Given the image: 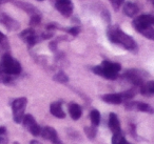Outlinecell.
<instances>
[{
  "instance_id": "cell-7",
  "label": "cell",
  "mask_w": 154,
  "mask_h": 144,
  "mask_svg": "<svg viewBox=\"0 0 154 144\" xmlns=\"http://www.w3.org/2000/svg\"><path fill=\"white\" fill-rule=\"evenodd\" d=\"M127 110H138V112H148V114H154V108L151 105L147 103H143V102H134V101H126L125 103Z\"/></svg>"
},
{
  "instance_id": "cell-30",
  "label": "cell",
  "mask_w": 154,
  "mask_h": 144,
  "mask_svg": "<svg viewBox=\"0 0 154 144\" xmlns=\"http://www.w3.org/2000/svg\"><path fill=\"white\" fill-rule=\"evenodd\" d=\"M66 31L70 35H72V36H77V35L79 34L80 28H78V26H74V28H66Z\"/></svg>"
},
{
  "instance_id": "cell-13",
  "label": "cell",
  "mask_w": 154,
  "mask_h": 144,
  "mask_svg": "<svg viewBox=\"0 0 154 144\" xmlns=\"http://www.w3.org/2000/svg\"><path fill=\"white\" fill-rule=\"evenodd\" d=\"M122 12L128 17H135L138 14L139 8L134 2H126L122 8Z\"/></svg>"
},
{
  "instance_id": "cell-24",
  "label": "cell",
  "mask_w": 154,
  "mask_h": 144,
  "mask_svg": "<svg viewBox=\"0 0 154 144\" xmlns=\"http://www.w3.org/2000/svg\"><path fill=\"white\" fill-rule=\"evenodd\" d=\"M139 33H140L143 37H146V38L154 41V28H152V26H147V28H145L143 30H141Z\"/></svg>"
},
{
  "instance_id": "cell-22",
  "label": "cell",
  "mask_w": 154,
  "mask_h": 144,
  "mask_svg": "<svg viewBox=\"0 0 154 144\" xmlns=\"http://www.w3.org/2000/svg\"><path fill=\"white\" fill-rule=\"evenodd\" d=\"M90 119L93 126L97 127L99 125V123H100V112L97 110H93L90 114Z\"/></svg>"
},
{
  "instance_id": "cell-14",
  "label": "cell",
  "mask_w": 154,
  "mask_h": 144,
  "mask_svg": "<svg viewBox=\"0 0 154 144\" xmlns=\"http://www.w3.org/2000/svg\"><path fill=\"white\" fill-rule=\"evenodd\" d=\"M50 112L51 114L53 115L54 117L56 118H59V119H63L66 117V114H64L63 110H62V106H61V102L60 101H56L53 102L50 106Z\"/></svg>"
},
{
  "instance_id": "cell-3",
  "label": "cell",
  "mask_w": 154,
  "mask_h": 144,
  "mask_svg": "<svg viewBox=\"0 0 154 144\" xmlns=\"http://www.w3.org/2000/svg\"><path fill=\"white\" fill-rule=\"evenodd\" d=\"M28 100L26 98H17L12 103V110H13V119L16 123H21L24 117V110L26 107Z\"/></svg>"
},
{
  "instance_id": "cell-4",
  "label": "cell",
  "mask_w": 154,
  "mask_h": 144,
  "mask_svg": "<svg viewBox=\"0 0 154 144\" xmlns=\"http://www.w3.org/2000/svg\"><path fill=\"white\" fill-rule=\"evenodd\" d=\"M124 76H125V78L129 81V82H131L133 85H135V86L140 87L141 85L145 83V79L143 78H145L146 74L143 72V70H134V68H132V70H127V72L125 73Z\"/></svg>"
},
{
  "instance_id": "cell-31",
  "label": "cell",
  "mask_w": 154,
  "mask_h": 144,
  "mask_svg": "<svg viewBox=\"0 0 154 144\" xmlns=\"http://www.w3.org/2000/svg\"><path fill=\"white\" fill-rule=\"evenodd\" d=\"M110 2H111L113 9L117 11V10L122 7V3H124V0H110Z\"/></svg>"
},
{
  "instance_id": "cell-6",
  "label": "cell",
  "mask_w": 154,
  "mask_h": 144,
  "mask_svg": "<svg viewBox=\"0 0 154 144\" xmlns=\"http://www.w3.org/2000/svg\"><path fill=\"white\" fill-rule=\"evenodd\" d=\"M26 129H29L31 134L33 136H39L41 133V127L37 124L36 120L34 119V117L32 115H24L23 119H22V122Z\"/></svg>"
},
{
  "instance_id": "cell-15",
  "label": "cell",
  "mask_w": 154,
  "mask_h": 144,
  "mask_svg": "<svg viewBox=\"0 0 154 144\" xmlns=\"http://www.w3.org/2000/svg\"><path fill=\"white\" fill-rule=\"evenodd\" d=\"M109 127L111 129V131L113 134L119 133L122 131V128H120V123L119 120H118V117L116 114L114 112H111L109 116Z\"/></svg>"
},
{
  "instance_id": "cell-33",
  "label": "cell",
  "mask_w": 154,
  "mask_h": 144,
  "mask_svg": "<svg viewBox=\"0 0 154 144\" xmlns=\"http://www.w3.org/2000/svg\"><path fill=\"white\" fill-rule=\"evenodd\" d=\"M50 49H51V51H56L57 50V42L56 41H53V42L50 43Z\"/></svg>"
},
{
  "instance_id": "cell-35",
  "label": "cell",
  "mask_w": 154,
  "mask_h": 144,
  "mask_svg": "<svg viewBox=\"0 0 154 144\" xmlns=\"http://www.w3.org/2000/svg\"><path fill=\"white\" fill-rule=\"evenodd\" d=\"M148 1H149V2L151 3V4H152V5H153V7H154V0H148Z\"/></svg>"
},
{
  "instance_id": "cell-25",
  "label": "cell",
  "mask_w": 154,
  "mask_h": 144,
  "mask_svg": "<svg viewBox=\"0 0 154 144\" xmlns=\"http://www.w3.org/2000/svg\"><path fill=\"white\" fill-rule=\"evenodd\" d=\"M53 79L59 83H66L69 81V77L66 76V73H63V72H58L57 74L54 76Z\"/></svg>"
},
{
  "instance_id": "cell-27",
  "label": "cell",
  "mask_w": 154,
  "mask_h": 144,
  "mask_svg": "<svg viewBox=\"0 0 154 144\" xmlns=\"http://www.w3.org/2000/svg\"><path fill=\"white\" fill-rule=\"evenodd\" d=\"M135 94L136 93H135L134 89H130V91L122 92V93H120V95H122V101H129V100H131L133 97H134Z\"/></svg>"
},
{
  "instance_id": "cell-26",
  "label": "cell",
  "mask_w": 154,
  "mask_h": 144,
  "mask_svg": "<svg viewBox=\"0 0 154 144\" xmlns=\"http://www.w3.org/2000/svg\"><path fill=\"white\" fill-rule=\"evenodd\" d=\"M85 133H86L87 137L89 138V139H94L95 137H96V127L95 126H87L85 127Z\"/></svg>"
},
{
  "instance_id": "cell-12",
  "label": "cell",
  "mask_w": 154,
  "mask_h": 144,
  "mask_svg": "<svg viewBox=\"0 0 154 144\" xmlns=\"http://www.w3.org/2000/svg\"><path fill=\"white\" fill-rule=\"evenodd\" d=\"M0 21L2 22V23L7 26V28H9L10 31H16V30H18L20 26L19 22H17L16 20H14L13 18L9 17L8 15H5V14H2V15L0 16Z\"/></svg>"
},
{
  "instance_id": "cell-29",
  "label": "cell",
  "mask_w": 154,
  "mask_h": 144,
  "mask_svg": "<svg viewBox=\"0 0 154 144\" xmlns=\"http://www.w3.org/2000/svg\"><path fill=\"white\" fill-rule=\"evenodd\" d=\"M41 21V17L40 15H34L31 16V20H30V26H36L40 23Z\"/></svg>"
},
{
  "instance_id": "cell-32",
  "label": "cell",
  "mask_w": 154,
  "mask_h": 144,
  "mask_svg": "<svg viewBox=\"0 0 154 144\" xmlns=\"http://www.w3.org/2000/svg\"><path fill=\"white\" fill-rule=\"evenodd\" d=\"M101 17H103V19L105 20L106 22L110 23V21H111V16H110V13L107 10H103V12L101 13Z\"/></svg>"
},
{
  "instance_id": "cell-9",
  "label": "cell",
  "mask_w": 154,
  "mask_h": 144,
  "mask_svg": "<svg viewBox=\"0 0 154 144\" xmlns=\"http://www.w3.org/2000/svg\"><path fill=\"white\" fill-rule=\"evenodd\" d=\"M19 36L24 42L28 43L29 46H34L39 41L38 36L36 35V33H35V31L33 30V28H26L23 32L20 33Z\"/></svg>"
},
{
  "instance_id": "cell-10",
  "label": "cell",
  "mask_w": 154,
  "mask_h": 144,
  "mask_svg": "<svg viewBox=\"0 0 154 144\" xmlns=\"http://www.w3.org/2000/svg\"><path fill=\"white\" fill-rule=\"evenodd\" d=\"M40 135L42 136L43 139L50 140L52 143L54 144H60V140L58 138V134L56 131V129H54L51 126H45L43 128H41Z\"/></svg>"
},
{
  "instance_id": "cell-34",
  "label": "cell",
  "mask_w": 154,
  "mask_h": 144,
  "mask_svg": "<svg viewBox=\"0 0 154 144\" xmlns=\"http://www.w3.org/2000/svg\"><path fill=\"white\" fill-rule=\"evenodd\" d=\"M5 39V36L3 35V33H2V32H0V43H2Z\"/></svg>"
},
{
  "instance_id": "cell-11",
  "label": "cell",
  "mask_w": 154,
  "mask_h": 144,
  "mask_svg": "<svg viewBox=\"0 0 154 144\" xmlns=\"http://www.w3.org/2000/svg\"><path fill=\"white\" fill-rule=\"evenodd\" d=\"M92 70L96 75L103 77V78H106V79H109V80H115V79H117V77H118V74H116V73L108 70L107 68L103 66L101 64L100 65L94 66V68H92Z\"/></svg>"
},
{
  "instance_id": "cell-8",
  "label": "cell",
  "mask_w": 154,
  "mask_h": 144,
  "mask_svg": "<svg viewBox=\"0 0 154 144\" xmlns=\"http://www.w3.org/2000/svg\"><path fill=\"white\" fill-rule=\"evenodd\" d=\"M133 26L137 32H140L141 30H143L145 28L150 26H153L152 24V16L151 15H141L139 17H137L136 19L133 20Z\"/></svg>"
},
{
  "instance_id": "cell-37",
  "label": "cell",
  "mask_w": 154,
  "mask_h": 144,
  "mask_svg": "<svg viewBox=\"0 0 154 144\" xmlns=\"http://www.w3.org/2000/svg\"><path fill=\"white\" fill-rule=\"evenodd\" d=\"M7 0H0V3H2V2H5Z\"/></svg>"
},
{
  "instance_id": "cell-1",
  "label": "cell",
  "mask_w": 154,
  "mask_h": 144,
  "mask_svg": "<svg viewBox=\"0 0 154 144\" xmlns=\"http://www.w3.org/2000/svg\"><path fill=\"white\" fill-rule=\"evenodd\" d=\"M108 38L112 43H116L124 46L128 51L137 50V45L135 40L131 36L127 35L124 31L118 28V26H110L108 28Z\"/></svg>"
},
{
  "instance_id": "cell-18",
  "label": "cell",
  "mask_w": 154,
  "mask_h": 144,
  "mask_svg": "<svg viewBox=\"0 0 154 144\" xmlns=\"http://www.w3.org/2000/svg\"><path fill=\"white\" fill-rule=\"evenodd\" d=\"M69 112H70V116L73 120H78L82 117V110L78 104L73 102V103L69 104Z\"/></svg>"
},
{
  "instance_id": "cell-20",
  "label": "cell",
  "mask_w": 154,
  "mask_h": 144,
  "mask_svg": "<svg viewBox=\"0 0 154 144\" xmlns=\"http://www.w3.org/2000/svg\"><path fill=\"white\" fill-rule=\"evenodd\" d=\"M101 65L105 66V68H107L108 70H112V72L116 73V74H118V73L120 72V70H122V65H120L119 63L108 61V60H103V61L101 62Z\"/></svg>"
},
{
  "instance_id": "cell-23",
  "label": "cell",
  "mask_w": 154,
  "mask_h": 144,
  "mask_svg": "<svg viewBox=\"0 0 154 144\" xmlns=\"http://www.w3.org/2000/svg\"><path fill=\"white\" fill-rule=\"evenodd\" d=\"M112 144H125L127 142L126 138L125 136L122 135V131L119 133H116V134H113V137H112Z\"/></svg>"
},
{
  "instance_id": "cell-16",
  "label": "cell",
  "mask_w": 154,
  "mask_h": 144,
  "mask_svg": "<svg viewBox=\"0 0 154 144\" xmlns=\"http://www.w3.org/2000/svg\"><path fill=\"white\" fill-rule=\"evenodd\" d=\"M15 4L17 5L18 8H20L21 10H23L24 12H26L28 14H30L31 16L34 15H39V12L34 5L30 4L28 2H24V1H16Z\"/></svg>"
},
{
  "instance_id": "cell-39",
  "label": "cell",
  "mask_w": 154,
  "mask_h": 144,
  "mask_svg": "<svg viewBox=\"0 0 154 144\" xmlns=\"http://www.w3.org/2000/svg\"><path fill=\"white\" fill-rule=\"evenodd\" d=\"M38 1H43V0H38Z\"/></svg>"
},
{
  "instance_id": "cell-17",
  "label": "cell",
  "mask_w": 154,
  "mask_h": 144,
  "mask_svg": "<svg viewBox=\"0 0 154 144\" xmlns=\"http://www.w3.org/2000/svg\"><path fill=\"white\" fill-rule=\"evenodd\" d=\"M103 101L107 102L109 104H120L122 103V95L119 94H107V95L101 96Z\"/></svg>"
},
{
  "instance_id": "cell-21",
  "label": "cell",
  "mask_w": 154,
  "mask_h": 144,
  "mask_svg": "<svg viewBox=\"0 0 154 144\" xmlns=\"http://www.w3.org/2000/svg\"><path fill=\"white\" fill-rule=\"evenodd\" d=\"M11 82H12V76L5 72L2 65L0 63V83L9 84V83H11Z\"/></svg>"
},
{
  "instance_id": "cell-36",
  "label": "cell",
  "mask_w": 154,
  "mask_h": 144,
  "mask_svg": "<svg viewBox=\"0 0 154 144\" xmlns=\"http://www.w3.org/2000/svg\"><path fill=\"white\" fill-rule=\"evenodd\" d=\"M152 16V24H154V15H151Z\"/></svg>"
},
{
  "instance_id": "cell-28",
  "label": "cell",
  "mask_w": 154,
  "mask_h": 144,
  "mask_svg": "<svg viewBox=\"0 0 154 144\" xmlns=\"http://www.w3.org/2000/svg\"><path fill=\"white\" fill-rule=\"evenodd\" d=\"M8 143V136H7V128L3 126H0V144Z\"/></svg>"
},
{
  "instance_id": "cell-19",
  "label": "cell",
  "mask_w": 154,
  "mask_h": 144,
  "mask_svg": "<svg viewBox=\"0 0 154 144\" xmlns=\"http://www.w3.org/2000/svg\"><path fill=\"white\" fill-rule=\"evenodd\" d=\"M140 93L145 96L154 95V81H148L145 82L140 87Z\"/></svg>"
},
{
  "instance_id": "cell-5",
  "label": "cell",
  "mask_w": 154,
  "mask_h": 144,
  "mask_svg": "<svg viewBox=\"0 0 154 144\" xmlns=\"http://www.w3.org/2000/svg\"><path fill=\"white\" fill-rule=\"evenodd\" d=\"M54 5L56 10L64 17H70L74 10L72 0H56Z\"/></svg>"
},
{
  "instance_id": "cell-2",
  "label": "cell",
  "mask_w": 154,
  "mask_h": 144,
  "mask_svg": "<svg viewBox=\"0 0 154 144\" xmlns=\"http://www.w3.org/2000/svg\"><path fill=\"white\" fill-rule=\"evenodd\" d=\"M1 65H2L3 70L5 73H8L11 76H15L21 73V65L16 59H14L11 55L9 54H5L1 58V61H0Z\"/></svg>"
},
{
  "instance_id": "cell-38",
  "label": "cell",
  "mask_w": 154,
  "mask_h": 144,
  "mask_svg": "<svg viewBox=\"0 0 154 144\" xmlns=\"http://www.w3.org/2000/svg\"><path fill=\"white\" fill-rule=\"evenodd\" d=\"M125 144H131V143H129V142H128V141H127V142H126V143H125Z\"/></svg>"
}]
</instances>
